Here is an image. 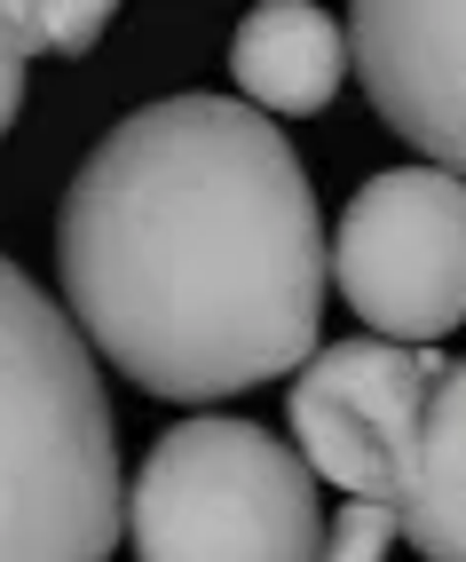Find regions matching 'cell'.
Returning a JSON list of instances; mask_svg holds the SVG:
<instances>
[{"label":"cell","instance_id":"cell-1","mask_svg":"<svg viewBox=\"0 0 466 562\" xmlns=\"http://www.w3.org/2000/svg\"><path fill=\"white\" fill-rule=\"evenodd\" d=\"M56 261L80 341L143 396L214 404L317 357V182L238 95L127 111L71 175Z\"/></svg>","mask_w":466,"mask_h":562},{"label":"cell","instance_id":"cell-2","mask_svg":"<svg viewBox=\"0 0 466 562\" xmlns=\"http://www.w3.org/2000/svg\"><path fill=\"white\" fill-rule=\"evenodd\" d=\"M127 522L95 349L0 254V562H111Z\"/></svg>","mask_w":466,"mask_h":562},{"label":"cell","instance_id":"cell-3","mask_svg":"<svg viewBox=\"0 0 466 562\" xmlns=\"http://www.w3.org/2000/svg\"><path fill=\"white\" fill-rule=\"evenodd\" d=\"M135 562H317V475L253 420H182L127 492Z\"/></svg>","mask_w":466,"mask_h":562},{"label":"cell","instance_id":"cell-4","mask_svg":"<svg viewBox=\"0 0 466 562\" xmlns=\"http://www.w3.org/2000/svg\"><path fill=\"white\" fill-rule=\"evenodd\" d=\"M325 261L372 341L435 349L466 325V182L443 167H379L325 238Z\"/></svg>","mask_w":466,"mask_h":562},{"label":"cell","instance_id":"cell-5","mask_svg":"<svg viewBox=\"0 0 466 562\" xmlns=\"http://www.w3.org/2000/svg\"><path fill=\"white\" fill-rule=\"evenodd\" d=\"M443 349H396V341H332L293 372V452L300 468L348 499L404 507L411 452H419V412L443 381Z\"/></svg>","mask_w":466,"mask_h":562},{"label":"cell","instance_id":"cell-6","mask_svg":"<svg viewBox=\"0 0 466 562\" xmlns=\"http://www.w3.org/2000/svg\"><path fill=\"white\" fill-rule=\"evenodd\" d=\"M340 32L372 111L466 182V0H364Z\"/></svg>","mask_w":466,"mask_h":562},{"label":"cell","instance_id":"cell-7","mask_svg":"<svg viewBox=\"0 0 466 562\" xmlns=\"http://www.w3.org/2000/svg\"><path fill=\"white\" fill-rule=\"evenodd\" d=\"M229 71H238V88L261 120H277V111L300 120V111H325L340 95L348 32L340 16L308 9V0H261L229 41Z\"/></svg>","mask_w":466,"mask_h":562},{"label":"cell","instance_id":"cell-8","mask_svg":"<svg viewBox=\"0 0 466 562\" xmlns=\"http://www.w3.org/2000/svg\"><path fill=\"white\" fill-rule=\"evenodd\" d=\"M404 547L427 562H466V357L443 364L419 412V452L404 483Z\"/></svg>","mask_w":466,"mask_h":562},{"label":"cell","instance_id":"cell-9","mask_svg":"<svg viewBox=\"0 0 466 562\" xmlns=\"http://www.w3.org/2000/svg\"><path fill=\"white\" fill-rule=\"evenodd\" d=\"M0 24H9L16 56H88L103 32H111V9H103V0H80V9H48V0H0Z\"/></svg>","mask_w":466,"mask_h":562},{"label":"cell","instance_id":"cell-10","mask_svg":"<svg viewBox=\"0 0 466 562\" xmlns=\"http://www.w3.org/2000/svg\"><path fill=\"white\" fill-rule=\"evenodd\" d=\"M404 539V515L396 507H372V499H340L325 515V547L317 562H387V547Z\"/></svg>","mask_w":466,"mask_h":562},{"label":"cell","instance_id":"cell-11","mask_svg":"<svg viewBox=\"0 0 466 562\" xmlns=\"http://www.w3.org/2000/svg\"><path fill=\"white\" fill-rule=\"evenodd\" d=\"M16 103H24V56L9 41V24H0V135L16 127Z\"/></svg>","mask_w":466,"mask_h":562}]
</instances>
